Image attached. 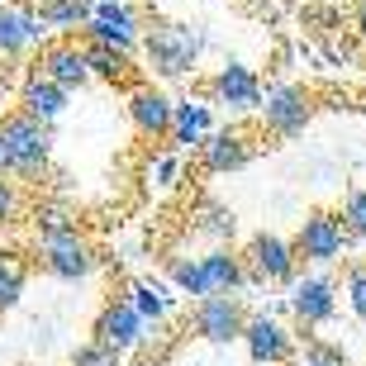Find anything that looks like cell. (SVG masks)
Here are the masks:
<instances>
[{"label":"cell","instance_id":"cell-18","mask_svg":"<svg viewBox=\"0 0 366 366\" xmlns=\"http://www.w3.org/2000/svg\"><path fill=\"white\" fill-rule=\"evenodd\" d=\"M67 95H71L67 86H57L53 76H43V71H34V76H24V86H19V100H14V105L53 124L57 114L67 109Z\"/></svg>","mask_w":366,"mask_h":366},{"label":"cell","instance_id":"cell-19","mask_svg":"<svg viewBox=\"0 0 366 366\" xmlns=\"http://www.w3.org/2000/svg\"><path fill=\"white\" fill-rule=\"evenodd\" d=\"M214 129V119H209V105L204 100H177V119H172V134H167V143L177 152H200L204 134Z\"/></svg>","mask_w":366,"mask_h":366},{"label":"cell","instance_id":"cell-7","mask_svg":"<svg viewBox=\"0 0 366 366\" xmlns=\"http://www.w3.org/2000/svg\"><path fill=\"white\" fill-rule=\"evenodd\" d=\"M100 342H109L119 357H129V352H138L143 342L157 333V324H148L143 314L134 310V300L124 295V300H109L105 310H100V319H95V328H91Z\"/></svg>","mask_w":366,"mask_h":366},{"label":"cell","instance_id":"cell-2","mask_svg":"<svg viewBox=\"0 0 366 366\" xmlns=\"http://www.w3.org/2000/svg\"><path fill=\"white\" fill-rule=\"evenodd\" d=\"M143 53H148L157 76H190L204 53V39L200 29H186V24H152L143 34Z\"/></svg>","mask_w":366,"mask_h":366},{"label":"cell","instance_id":"cell-36","mask_svg":"<svg viewBox=\"0 0 366 366\" xmlns=\"http://www.w3.org/2000/svg\"><path fill=\"white\" fill-rule=\"evenodd\" d=\"M295 366H310V362H295Z\"/></svg>","mask_w":366,"mask_h":366},{"label":"cell","instance_id":"cell-13","mask_svg":"<svg viewBox=\"0 0 366 366\" xmlns=\"http://www.w3.org/2000/svg\"><path fill=\"white\" fill-rule=\"evenodd\" d=\"M43 43H48L43 14L0 0V57H24V53H34V48H43Z\"/></svg>","mask_w":366,"mask_h":366},{"label":"cell","instance_id":"cell-37","mask_svg":"<svg viewBox=\"0 0 366 366\" xmlns=\"http://www.w3.org/2000/svg\"><path fill=\"white\" fill-rule=\"evenodd\" d=\"M143 366H152V362H143Z\"/></svg>","mask_w":366,"mask_h":366},{"label":"cell","instance_id":"cell-5","mask_svg":"<svg viewBox=\"0 0 366 366\" xmlns=\"http://www.w3.org/2000/svg\"><path fill=\"white\" fill-rule=\"evenodd\" d=\"M243 262H247L252 285H290L300 276L295 238H281V233H257V238L243 247Z\"/></svg>","mask_w":366,"mask_h":366},{"label":"cell","instance_id":"cell-30","mask_svg":"<svg viewBox=\"0 0 366 366\" xmlns=\"http://www.w3.org/2000/svg\"><path fill=\"white\" fill-rule=\"evenodd\" d=\"M342 224L352 238H366V190H347V200H342Z\"/></svg>","mask_w":366,"mask_h":366},{"label":"cell","instance_id":"cell-8","mask_svg":"<svg viewBox=\"0 0 366 366\" xmlns=\"http://www.w3.org/2000/svg\"><path fill=\"white\" fill-rule=\"evenodd\" d=\"M190 328H195L204 342H214V347H229V342H243L247 310L238 305V295H204V300H195Z\"/></svg>","mask_w":366,"mask_h":366},{"label":"cell","instance_id":"cell-10","mask_svg":"<svg viewBox=\"0 0 366 366\" xmlns=\"http://www.w3.org/2000/svg\"><path fill=\"white\" fill-rule=\"evenodd\" d=\"M290 314H295V324L305 328H324L333 314H338V285L328 281V276H295L290 281Z\"/></svg>","mask_w":366,"mask_h":366},{"label":"cell","instance_id":"cell-1","mask_svg":"<svg viewBox=\"0 0 366 366\" xmlns=\"http://www.w3.org/2000/svg\"><path fill=\"white\" fill-rule=\"evenodd\" d=\"M0 134L10 143V177L19 186H39L53 162V124L14 105L0 114Z\"/></svg>","mask_w":366,"mask_h":366},{"label":"cell","instance_id":"cell-22","mask_svg":"<svg viewBox=\"0 0 366 366\" xmlns=\"http://www.w3.org/2000/svg\"><path fill=\"white\" fill-rule=\"evenodd\" d=\"M95 0H39V14L48 29H86V19H91Z\"/></svg>","mask_w":366,"mask_h":366},{"label":"cell","instance_id":"cell-12","mask_svg":"<svg viewBox=\"0 0 366 366\" xmlns=\"http://www.w3.org/2000/svg\"><path fill=\"white\" fill-rule=\"evenodd\" d=\"M209 95H214V105H229L233 114H257L262 109V81L257 71L243 67V62H224V67L209 76Z\"/></svg>","mask_w":366,"mask_h":366},{"label":"cell","instance_id":"cell-4","mask_svg":"<svg viewBox=\"0 0 366 366\" xmlns=\"http://www.w3.org/2000/svg\"><path fill=\"white\" fill-rule=\"evenodd\" d=\"M39 262L53 281H86V276L100 267L95 247L86 243V233L76 229V224L62 229V233H43L39 238Z\"/></svg>","mask_w":366,"mask_h":366},{"label":"cell","instance_id":"cell-29","mask_svg":"<svg viewBox=\"0 0 366 366\" xmlns=\"http://www.w3.org/2000/svg\"><path fill=\"white\" fill-rule=\"evenodd\" d=\"M34 224H39V238H43V233H62V229H71L76 219H71L67 204H39V209H34Z\"/></svg>","mask_w":366,"mask_h":366},{"label":"cell","instance_id":"cell-15","mask_svg":"<svg viewBox=\"0 0 366 366\" xmlns=\"http://www.w3.org/2000/svg\"><path fill=\"white\" fill-rule=\"evenodd\" d=\"M129 119L143 138H167L172 134V119H177V100L157 86H134L129 91Z\"/></svg>","mask_w":366,"mask_h":366},{"label":"cell","instance_id":"cell-6","mask_svg":"<svg viewBox=\"0 0 366 366\" xmlns=\"http://www.w3.org/2000/svg\"><path fill=\"white\" fill-rule=\"evenodd\" d=\"M347 224H342V214H328V209H314V214L300 219L295 229V252L300 262H314V267H333V262H342V252H347Z\"/></svg>","mask_w":366,"mask_h":366},{"label":"cell","instance_id":"cell-26","mask_svg":"<svg viewBox=\"0 0 366 366\" xmlns=\"http://www.w3.org/2000/svg\"><path fill=\"white\" fill-rule=\"evenodd\" d=\"M124 357L109 347V342H100V338H91V342H81L76 352H71V366H119Z\"/></svg>","mask_w":366,"mask_h":366},{"label":"cell","instance_id":"cell-3","mask_svg":"<svg viewBox=\"0 0 366 366\" xmlns=\"http://www.w3.org/2000/svg\"><path fill=\"white\" fill-rule=\"evenodd\" d=\"M262 129L272 138H281V143H290V138H300L305 129H310L314 119V100L305 86L295 81H272L267 86V95H262Z\"/></svg>","mask_w":366,"mask_h":366},{"label":"cell","instance_id":"cell-35","mask_svg":"<svg viewBox=\"0 0 366 366\" xmlns=\"http://www.w3.org/2000/svg\"><path fill=\"white\" fill-rule=\"evenodd\" d=\"M357 29L366 34V0H362V10H357Z\"/></svg>","mask_w":366,"mask_h":366},{"label":"cell","instance_id":"cell-24","mask_svg":"<svg viewBox=\"0 0 366 366\" xmlns=\"http://www.w3.org/2000/svg\"><path fill=\"white\" fill-rule=\"evenodd\" d=\"M167 276H172V285H177L181 295H190V300L209 295V281H204L200 257H172V262H167Z\"/></svg>","mask_w":366,"mask_h":366},{"label":"cell","instance_id":"cell-14","mask_svg":"<svg viewBox=\"0 0 366 366\" xmlns=\"http://www.w3.org/2000/svg\"><path fill=\"white\" fill-rule=\"evenodd\" d=\"M252 157V143H247L243 124H229V129H209L200 143V167L209 177H224V172H238Z\"/></svg>","mask_w":366,"mask_h":366},{"label":"cell","instance_id":"cell-20","mask_svg":"<svg viewBox=\"0 0 366 366\" xmlns=\"http://www.w3.org/2000/svg\"><path fill=\"white\" fill-rule=\"evenodd\" d=\"M86 62H91V76H100V81H129L134 76L129 53L114 48V43H100V39H86Z\"/></svg>","mask_w":366,"mask_h":366},{"label":"cell","instance_id":"cell-32","mask_svg":"<svg viewBox=\"0 0 366 366\" xmlns=\"http://www.w3.org/2000/svg\"><path fill=\"white\" fill-rule=\"evenodd\" d=\"M347 305H352V314L366 324V262L347 272Z\"/></svg>","mask_w":366,"mask_h":366},{"label":"cell","instance_id":"cell-23","mask_svg":"<svg viewBox=\"0 0 366 366\" xmlns=\"http://www.w3.org/2000/svg\"><path fill=\"white\" fill-rule=\"evenodd\" d=\"M24 285H29V267H24V257H19V252H0V314L19 305Z\"/></svg>","mask_w":366,"mask_h":366},{"label":"cell","instance_id":"cell-31","mask_svg":"<svg viewBox=\"0 0 366 366\" xmlns=\"http://www.w3.org/2000/svg\"><path fill=\"white\" fill-rule=\"evenodd\" d=\"M300 362H310V366H352L347 357H342V347H328V342H305V357Z\"/></svg>","mask_w":366,"mask_h":366},{"label":"cell","instance_id":"cell-25","mask_svg":"<svg viewBox=\"0 0 366 366\" xmlns=\"http://www.w3.org/2000/svg\"><path fill=\"white\" fill-rule=\"evenodd\" d=\"M129 300H134V310L148 319V324H162L167 310H172V295H167L157 281H134L129 285Z\"/></svg>","mask_w":366,"mask_h":366},{"label":"cell","instance_id":"cell-16","mask_svg":"<svg viewBox=\"0 0 366 366\" xmlns=\"http://www.w3.org/2000/svg\"><path fill=\"white\" fill-rule=\"evenodd\" d=\"M39 71L43 76H53L57 86H67V91H76V86L91 81V62H86V43L76 48V43H43L39 48Z\"/></svg>","mask_w":366,"mask_h":366},{"label":"cell","instance_id":"cell-17","mask_svg":"<svg viewBox=\"0 0 366 366\" xmlns=\"http://www.w3.org/2000/svg\"><path fill=\"white\" fill-rule=\"evenodd\" d=\"M200 267H204V281H209V295H238L243 285H252L243 252H233L229 243H214L200 257Z\"/></svg>","mask_w":366,"mask_h":366},{"label":"cell","instance_id":"cell-21","mask_svg":"<svg viewBox=\"0 0 366 366\" xmlns=\"http://www.w3.org/2000/svg\"><path fill=\"white\" fill-rule=\"evenodd\" d=\"M195 233L209 238V243H233V233H238V214H233L229 204H219V200H204L200 209H195Z\"/></svg>","mask_w":366,"mask_h":366},{"label":"cell","instance_id":"cell-11","mask_svg":"<svg viewBox=\"0 0 366 366\" xmlns=\"http://www.w3.org/2000/svg\"><path fill=\"white\" fill-rule=\"evenodd\" d=\"M81 34L86 39H100V43H114L124 53H134L138 43H143V24H138V14L124 0H95V10H91Z\"/></svg>","mask_w":366,"mask_h":366},{"label":"cell","instance_id":"cell-34","mask_svg":"<svg viewBox=\"0 0 366 366\" xmlns=\"http://www.w3.org/2000/svg\"><path fill=\"white\" fill-rule=\"evenodd\" d=\"M5 109H10V86L0 81V114H5Z\"/></svg>","mask_w":366,"mask_h":366},{"label":"cell","instance_id":"cell-33","mask_svg":"<svg viewBox=\"0 0 366 366\" xmlns=\"http://www.w3.org/2000/svg\"><path fill=\"white\" fill-rule=\"evenodd\" d=\"M0 172H10V143H5V134H0Z\"/></svg>","mask_w":366,"mask_h":366},{"label":"cell","instance_id":"cell-9","mask_svg":"<svg viewBox=\"0 0 366 366\" xmlns=\"http://www.w3.org/2000/svg\"><path fill=\"white\" fill-rule=\"evenodd\" d=\"M243 347H247V362L252 366H285L295 357V333L281 319H272V314H247Z\"/></svg>","mask_w":366,"mask_h":366},{"label":"cell","instance_id":"cell-27","mask_svg":"<svg viewBox=\"0 0 366 366\" xmlns=\"http://www.w3.org/2000/svg\"><path fill=\"white\" fill-rule=\"evenodd\" d=\"M19 209H24V190H19V181H14L10 172H0V229L14 224Z\"/></svg>","mask_w":366,"mask_h":366},{"label":"cell","instance_id":"cell-28","mask_svg":"<svg viewBox=\"0 0 366 366\" xmlns=\"http://www.w3.org/2000/svg\"><path fill=\"white\" fill-rule=\"evenodd\" d=\"M148 177L157 181L162 190H172V186L181 181V152H177V148H172V152H157V157L148 162Z\"/></svg>","mask_w":366,"mask_h":366}]
</instances>
